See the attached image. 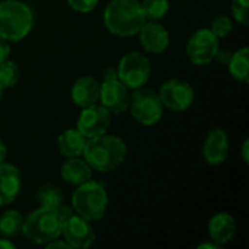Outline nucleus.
<instances>
[{
	"instance_id": "nucleus-1",
	"label": "nucleus",
	"mask_w": 249,
	"mask_h": 249,
	"mask_svg": "<svg viewBox=\"0 0 249 249\" xmlns=\"http://www.w3.org/2000/svg\"><path fill=\"white\" fill-rule=\"evenodd\" d=\"M82 155L92 169L98 172H111L124 162L127 146L117 136L101 134L88 139Z\"/></svg>"
},
{
	"instance_id": "nucleus-2",
	"label": "nucleus",
	"mask_w": 249,
	"mask_h": 249,
	"mask_svg": "<svg viewBox=\"0 0 249 249\" xmlns=\"http://www.w3.org/2000/svg\"><path fill=\"white\" fill-rule=\"evenodd\" d=\"M139 0H111L104 12L105 28L118 36H133L146 23Z\"/></svg>"
},
{
	"instance_id": "nucleus-3",
	"label": "nucleus",
	"mask_w": 249,
	"mask_h": 249,
	"mask_svg": "<svg viewBox=\"0 0 249 249\" xmlns=\"http://www.w3.org/2000/svg\"><path fill=\"white\" fill-rule=\"evenodd\" d=\"M34 26V13L19 0L0 1V36L16 42L23 39Z\"/></svg>"
},
{
	"instance_id": "nucleus-4",
	"label": "nucleus",
	"mask_w": 249,
	"mask_h": 249,
	"mask_svg": "<svg viewBox=\"0 0 249 249\" xmlns=\"http://www.w3.org/2000/svg\"><path fill=\"white\" fill-rule=\"evenodd\" d=\"M63 228V220L57 210L39 207L34 210L22 225L23 236L39 245H47L48 242L60 238Z\"/></svg>"
},
{
	"instance_id": "nucleus-5",
	"label": "nucleus",
	"mask_w": 249,
	"mask_h": 249,
	"mask_svg": "<svg viewBox=\"0 0 249 249\" xmlns=\"http://www.w3.org/2000/svg\"><path fill=\"white\" fill-rule=\"evenodd\" d=\"M71 206L74 212L88 222L101 220L108 207V194L102 184L88 181L77 185V190L71 196Z\"/></svg>"
},
{
	"instance_id": "nucleus-6",
	"label": "nucleus",
	"mask_w": 249,
	"mask_h": 249,
	"mask_svg": "<svg viewBox=\"0 0 249 249\" xmlns=\"http://www.w3.org/2000/svg\"><path fill=\"white\" fill-rule=\"evenodd\" d=\"M128 108L133 118L143 125H155L163 115V104L159 93L146 86L133 89Z\"/></svg>"
},
{
	"instance_id": "nucleus-7",
	"label": "nucleus",
	"mask_w": 249,
	"mask_h": 249,
	"mask_svg": "<svg viewBox=\"0 0 249 249\" xmlns=\"http://www.w3.org/2000/svg\"><path fill=\"white\" fill-rule=\"evenodd\" d=\"M150 71L152 69L149 58L139 51H131L120 60L117 77L128 89H137L147 83Z\"/></svg>"
},
{
	"instance_id": "nucleus-8",
	"label": "nucleus",
	"mask_w": 249,
	"mask_h": 249,
	"mask_svg": "<svg viewBox=\"0 0 249 249\" xmlns=\"http://www.w3.org/2000/svg\"><path fill=\"white\" fill-rule=\"evenodd\" d=\"M219 48V38L210 31V28H201L190 36L185 50L191 63L204 66L214 60Z\"/></svg>"
},
{
	"instance_id": "nucleus-9",
	"label": "nucleus",
	"mask_w": 249,
	"mask_h": 249,
	"mask_svg": "<svg viewBox=\"0 0 249 249\" xmlns=\"http://www.w3.org/2000/svg\"><path fill=\"white\" fill-rule=\"evenodd\" d=\"M158 93L163 108H168L174 112H182L194 102V89L182 79H171L165 82Z\"/></svg>"
},
{
	"instance_id": "nucleus-10",
	"label": "nucleus",
	"mask_w": 249,
	"mask_h": 249,
	"mask_svg": "<svg viewBox=\"0 0 249 249\" xmlns=\"http://www.w3.org/2000/svg\"><path fill=\"white\" fill-rule=\"evenodd\" d=\"M111 125V112L104 105L85 107L77 120V130L88 139L105 134Z\"/></svg>"
},
{
	"instance_id": "nucleus-11",
	"label": "nucleus",
	"mask_w": 249,
	"mask_h": 249,
	"mask_svg": "<svg viewBox=\"0 0 249 249\" xmlns=\"http://www.w3.org/2000/svg\"><path fill=\"white\" fill-rule=\"evenodd\" d=\"M61 233L70 248L86 249L95 242V232L92 226L79 214H71L63 222Z\"/></svg>"
},
{
	"instance_id": "nucleus-12",
	"label": "nucleus",
	"mask_w": 249,
	"mask_h": 249,
	"mask_svg": "<svg viewBox=\"0 0 249 249\" xmlns=\"http://www.w3.org/2000/svg\"><path fill=\"white\" fill-rule=\"evenodd\" d=\"M99 99L109 112H114V114L124 112L130 104L128 88L118 77L104 80V83L101 85Z\"/></svg>"
},
{
	"instance_id": "nucleus-13",
	"label": "nucleus",
	"mask_w": 249,
	"mask_h": 249,
	"mask_svg": "<svg viewBox=\"0 0 249 249\" xmlns=\"http://www.w3.org/2000/svg\"><path fill=\"white\" fill-rule=\"evenodd\" d=\"M139 35L140 44L147 53L162 54L169 45V34L158 20H146L139 31Z\"/></svg>"
},
{
	"instance_id": "nucleus-14",
	"label": "nucleus",
	"mask_w": 249,
	"mask_h": 249,
	"mask_svg": "<svg viewBox=\"0 0 249 249\" xmlns=\"http://www.w3.org/2000/svg\"><path fill=\"white\" fill-rule=\"evenodd\" d=\"M229 155V139L222 128H213L209 131L204 146L203 156L210 165H220L228 159Z\"/></svg>"
},
{
	"instance_id": "nucleus-15",
	"label": "nucleus",
	"mask_w": 249,
	"mask_h": 249,
	"mask_svg": "<svg viewBox=\"0 0 249 249\" xmlns=\"http://www.w3.org/2000/svg\"><path fill=\"white\" fill-rule=\"evenodd\" d=\"M20 191V172L10 163H0V207L13 203Z\"/></svg>"
},
{
	"instance_id": "nucleus-16",
	"label": "nucleus",
	"mask_w": 249,
	"mask_h": 249,
	"mask_svg": "<svg viewBox=\"0 0 249 249\" xmlns=\"http://www.w3.org/2000/svg\"><path fill=\"white\" fill-rule=\"evenodd\" d=\"M101 92V83L92 76L79 77L71 86V101L80 107H89L98 102Z\"/></svg>"
},
{
	"instance_id": "nucleus-17",
	"label": "nucleus",
	"mask_w": 249,
	"mask_h": 249,
	"mask_svg": "<svg viewBox=\"0 0 249 249\" xmlns=\"http://www.w3.org/2000/svg\"><path fill=\"white\" fill-rule=\"evenodd\" d=\"M236 232V223L235 219L229 213H217L214 217H212L209 223V235L213 242L223 245L228 244Z\"/></svg>"
},
{
	"instance_id": "nucleus-18",
	"label": "nucleus",
	"mask_w": 249,
	"mask_h": 249,
	"mask_svg": "<svg viewBox=\"0 0 249 249\" xmlns=\"http://www.w3.org/2000/svg\"><path fill=\"white\" fill-rule=\"evenodd\" d=\"M61 177L66 182L71 185H82L92 178V168L86 160L77 158H69L61 166Z\"/></svg>"
},
{
	"instance_id": "nucleus-19",
	"label": "nucleus",
	"mask_w": 249,
	"mask_h": 249,
	"mask_svg": "<svg viewBox=\"0 0 249 249\" xmlns=\"http://www.w3.org/2000/svg\"><path fill=\"white\" fill-rule=\"evenodd\" d=\"M88 137L83 136L77 128L66 130L60 134L57 140L58 152L66 158H77L83 153V149L86 146Z\"/></svg>"
},
{
	"instance_id": "nucleus-20",
	"label": "nucleus",
	"mask_w": 249,
	"mask_h": 249,
	"mask_svg": "<svg viewBox=\"0 0 249 249\" xmlns=\"http://www.w3.org/2000/svg\"><path fill=\"white\" fill-rule=\"evenodd\" d=\"M229 70L231 74L239 80L247 83L249 80V48L244 47L241 50H238L236 53L232 54V58L229 61Z\"/></svg>"
},
{
	"instance_id": "nucleus-21",
	"label": "nucleus",
	"mask_w": 249,
	"mask_h": 249,
	"mask_svg": "<svg viewBox=\"0 0 249 249\" xmlns=\"http://www.w3.org/2000/svg\"><path fill=\"white\" fill-rule=\"evenodd\" d=\"M23 219L19 212L7 210L0 216V233L3 236H15L22 232Z\"/></svg>"
},
{
	"instance_id": "nucleus-22",
	"label": "nucleus",
	"mask_w": 249,
	"mask_h": 249,
	"mask_svg": "<svg viewBox=\"0 0 249 249\" xmlns=\"http://www.w3.org/2000/svg\"><path fill=\"white\" fill-rule=\"evenodd\" d=\"M36 198L41 203V207L54 209V210L58 209L64 203L63 193L55 185H44V187H41L38 194H36Z\"/></svg>"
},
{
	"instance_id": "nucleus-23",
	"label": "nucleus",
	"mask_w": 249,
	"mask_h": 249,
	"mask_svg": "<svg viewBox=\"0 0 249 249\" xmlns=\"http://www.w3.org/2000/svg\"><path fill=\"white\" fill-rule=\"evenodd\" d=\"M20 70L16 63L10 60H4L0 63V88L9 89L15 86L19 80Z\"/></svg>"
},
{
	"instance_id": "nucleus-24",
	"label": "nucleus",
	"mask_w": 249,
	"mask_h": 249,
	"mask_svg": "<svg viewBox=\"0 0 249 249\" xmlns=\"http://www.w3.org/2000/svg\"><path fill=\"white\" fill-rule=\"evenodd\" d=\"M142 9L147 20H159L169 10L168 0H143Z\"/></svg>"
},
{
	"instance_id": "nucleus-25",
	"label": "nucleus",
	"mask_w": 249,
	"mask_h": 249,
	"mask_svg": "<svg viewBox=\"0 0 249 249\" xmlns=\"http://www.w3.org/2000/svg\"><path fill=\"white\" fill-rule=\"evenodd\" d=\"M232 29H233V23H232V20L226 15H219L217 18H214L212 20V25H210V31L217 38L228 36L232 32Z\"/></svg>"
},
{
	"instance_id": "nucleus-26",
	"label": "nucleus",
	"mask_w": 249,
	"mask_h": 249,
	"mask_svg": "<svg viewBox=\"0 0 249 249\" xmlns=\"http://www.w3.org/2000/svg\"><path fill=\"white\" fill-rule=\"evenodd\" d=\"M232 13L239 23L248 25L249 0H232Z\"/></svg>"
},
{
	"instance_id": "nucleus-27",
	"label": "nucleus",
	"mask_w": 249,
	"mask_h": 249,
	"mask_svg": "<svg viewBox=\"0 0 249 249\" xmlns=\"http://www.w3.org/2000/svg\"><path fill=\"white\" fill-rule=\"evenodd\" d=\"M98 1L99 0H67L69 6L71 9H74L76 12H80V13L92 12L96 7Z\"/></svg>"
},
{
	"instance_id": "nucleus-28",
	"label": "nucleus",
	"mask_w": 249,
	"mask_h": 249,
	"mask_svg": "<svg viewBox=\"0 0 249 249\" xmlns=\"http://www.w3.org/2000/svg\"><path fill=\"white\" fill-rule=\"evenodd\" d=\"M214 58L219 61V64L228 66L229 61H231V58H232V53H231V50H226V48L220 50V48H219L217 53H216V55H214Z\"/></svg>"
},
{
	"instance_id": "nucleus-29",
	"label": "nucleus",
	"mask_w": 249,
	"mask_h": 249,
	"mask_svg": "<svg viewBox=\"0 0 249 249\" xmlns=\"http://www.w3.org/2000/svg\"><path fill=\"white\" fill-rule=\"evenodd\" d=\"M9 55H10V45H9L7 39L0 36V63L7 60Z\"/></svg>"
},
{
	"instance_id": "nucleus-30",
	"label": "nucleus",
	"mask_w": 249,
	"mask_h": 249,
	"mask_svg": "<svg viewBox=\"0 0 249 249\" xmlns=\"http://www.w3.org/2000/svg\"><path fill=\"white\" fill-rule=\"evenodd\" d=\"M47 248L48 249H54V248L69 249L70 248V245H69L66 241H58V238H57V239H54V241L48 242V244H47Z\"/></svg>"
},
{
	"instance_id": "nucleus-31",
	"label": "nucleus",
	"mask_w": 249,
	"mask_h": 249,
	"mask_svg": "<svg viewBox=\"0 0 249 249\" xmlns=\"http://www.w3.org/2000/svg\"><path fill=\"white\" fill-rule=\"evenodd\" d=\"M249 140H245L244 142V146H242V158L245 160V163L249 162Z\"/></svg>"
},
{
	"instance_id": "nucleus-32",
	"label": "nucleus",
	"mask_w": 249,
	"mask_h": 249,
	"mask_svg": "<svg viewBox=\"0 0 249 249\" xmlns=\"http://www.w3.org/2000/svg\"><path fill=\"white\" fill-rule=\"evenodd\" d=\"M109 79H117V70L114 69H107L104 71V80H109Z\"/></svg>"
},
{
	"instance_id": "nucleus-33",
	"label": "nucleus",
	"mask_w": 249,
	"mask_h": 249,
	"mask_svg": "<svg viewBox=\"0 0 249 249\" xmlns=\"http://www.w3.org/2000/svg\"><path fill=\"white\" fill-rule=\"evenodd\" d=\"M15 248V245L12 244V242H9L7 239H4V238H0V249H13Z\"/></svg>"
},
{
	"instance_id": "nucleus-34",
	"label": "nucleus",
	"mask_w": 249,
	"mask_h": 249,
	"mask_svg": "<svg viewBox=\"0 0 249 249\" xmlns=\"http://www.w3.org/2000/svg\"><path fill=\"white\" fill-rule=\"evenodd\" d=\"M6 155H7V149H6L4 143L1 142V139H0V163H1V162H4Z\"/></svg>"
},
{
	"instance_id": "nucleus-35",
	"label": "nucleus",
	"mask_w": 249,
	"mask_h": 249,
	"mask_svg": "<svg viewBox=\"0 0 249 249\" xmlns=\"http://www.w3.org/2000/svg\"><path fill=\"white\" fill-rule=\"evenodd\" d=\"M220 248V245L219 244H216V242H210V244H201L198 249H219Z\"/></svg>"
},
{
	"instance_id": "nucleus-36",
	"label": "nucleus",
	"mask_w": 249,
	"mask_h": 249,
	"mask_svg": "<svg viewBox=\"0 0 249 249\" xmlns=\"http://www.w3.org/2000/svg\"><path fill=\"white\" fill-rule=\"evenodd\" d=\"M1 92H3V89H1V88H0V96H1Z\"/></svg>"
}]
</instances>
